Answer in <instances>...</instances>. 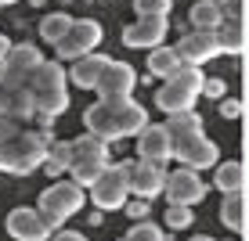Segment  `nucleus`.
Returning a JSON list of instances; mask_svg holds the SVG:
<instances>
[{"label": "nucleus", "instance_id": "nucleus-9", "mask_svg": "<svg viewBox=\"0 0 249 241\" xmlns=\"http://www.w3.org/2000/svg\"><path fill=\"white\" fill-rule=\"evenodd\" d=\"M174 47H177V54H181L184 65H206L224 50L220 32H213V29H192L181 44H174Z\"/></svg>", "mask_w": 249, "mask_h": 241}, {"label": "nucleus", "instance_id": "nucleus-6", "mask_svg": "<svg viewBox=\"0 0 249 241\" xmlns=\"http://www.w3.org/2000/svg\"><path fill=\"white\" fill-rule=\"evenodd\" d=\"M130 194V162H119V166L108 162L105 173L90 184V202L98 209H123Z\"/></svg>", "mask_w": 249, "mask_h": 241}, {"label": "nucleus", "instance_id": "nucleus-2", "mask_svg": "<svg viewBox=\"0 0 249 241\" xmlns=\"http://www.w3.org/2000/svg\"><path fill=\"white\" fill-rule=\"evenodd\" d=\"M69 72L58 62H44L33 72V80H29V94H33V101H36V115L44 119V123H51L54 115H62V112L69 108Z\"/></svg>", "mask_w": 249, "mask_h": 241}, {"label": "nucleus", "instance_id": "nucleus-33", "mask_svg": "<svg viewBox=\"0 0 249 241\" xmlns=\"http://www.w3.org/2000/svg\"><path fill=\"white\" fill-rule=\"evenodd\" d=\"M126 216H148V198H141V202H130V205H126Z\"/></svg>", "mask_w": 249, "mask_h": 241}, {"label": "nucleus", "instance_id": "nucleus-26", "mask_svg": "<svg viewBox=\"0 0 249 241\" xmlns=\"http://www.w3.org/2000/svg\"><path fill=\"white\" fill-rule=\"evenodd\" d=\"M217 32H220V44H224L228 54H238V50H242L246 40H242V22L238 18H224V25H220Z\"/></svg>", "mask_w": 249, "mask_h": 241}, {"label": "nucleus", "instance_id": "nucleus-4", "mask_svg": "<svg viewBox=\"0 0 249 241\" xmlns=\"http://www.w3.org/2000/svg\"><path fill=\"white\" fill-rule=\"evenodd\" d=\"M47 137L44 133H33V130H22L18 137L0 144V169L4 173H15V177H29L33 169L44 166L47 159Z\"/></svg>", "mask_w": 249, "mask_h": 241}, {"label": "nucleus", "instance_id": "nucleus-40", "mask_svg": "<svg viewBox=\"0 0 249 241\" xmlns=\"http://www.w3.org/2000/svg\"><path fill=\"white\" fill-rule=\"evenodd\" d=\"M119 241H130V238H119Z\"/></svg>", "mask_w": 249, "mask_h": 241}, {"label": "nucleus", "instance_id": "nucleus-3", "mask_svg": "<svg viewBox=\"0 0 249 241\" xmlns=\"http://www.w3.org/2000/svg\"><path fill=\"white\" fill-rule=\"evenodd\" d=\"M202 90H206L202 65H181L170 80H162V87L156 94V105L166 112V115H174V112H188V108H195V101L202 97Z\"/></svg>", "mask_w": 249, "mask_h": 241}, {"label": "nucleus", "instance_id": "nucleus-18", "mask_svg": "<svg viewBox=\"0 0 249 241\" xmlns=\"http://www.w3.org/2000/svg\"><path fill=\"white\" fill-rule=\"evenodd\" d=\"M188 22H192V29H213L217 32L224 25V7H220V0H195L192 11H188Z\"/></svg>", "mask_w": 249, "mask_h": 241}, {"label": "nucleus", "instance_id": "nucleus-11", "mask_svg": "<svg viewBox=\"0 0 249 241\" xmlns=\"http://www.w3.org/2000/svg\"><path fill=\"white\" fill-rule=\"evenodd\" d=\"M174 159L192 169H210V166H217L220 148L206 133H199V137H188V141H174Z\"/></svg>", "mask_w": 249, "mask_h": 241}, {"label": "nucleus", "instance_id": "nucleus-34", "mask_svg": "<svg viewBox=\"0 0 249 241\" xmlns=\"http://www.w3.org/2000/svg\"><path fill=\"white\" fill-rule=\"evenodd\" d=\"M202 94H210V97H224V80H206Z\"/></svg>", "mask_w": 249, "mask_h": 241}, {"label": "nucleus", "instance_id": "nucleus-28", "mask_svg": "<svg viewBox=\"0 0 249 241\" xmlns=\"http://www.w3.org/2000/svg\"><path fill=\"white\" fill-rule=\"evenodd\" d=\"M162 220H166V227H174V230H184V227H192V205H181V202H170V209L162 212Z\"/></svg>", "mask_w": 249, "mask_h": 241}, {"label": "nucleus", "instance_id": "nucleus-1", "mask_svg": "<svg viewBox=\"0 0 249 241\" xmlns=\"http://www.w3.org/2000/svg\"><path fill=\"white\" fill-rule=\"evenodd\" d=\"M83 126L112 144V141H123V137H137L141 133L144 126H148V112L137 105V101H130V97L94 101V105L83 112Z\"/></svg>", "mask_w": 249, "mask_h": 241}, {"label": "nucleus", "instance_id": "nucleus-36", "mask_svg": "<svg viewBox=\"0 0 249 241\" xmlns=\"http://www.w3.org/2000/svg\"><path fill=\"white\" fill-rule=\"evenodd\" d=\"M54 241H90L87 234H76V230H54Z\"/></svg>", "mask_w": 249, "mask_h": 241}, {"label": "nucleus", "instance_id": "nucleus-31", "mask_svg": "<svg viewBox=\"0 0 249 241\" xmlns=\"http://www.w3.org/2000/svg\"><path fill=\"white\" fill-rule=\"evenodd\" d=\"M18 133H22V123H18V119L0 115V144H4V141H11V137H18Z\"/></svg>", "mask_w": 249, "mask_h": 241}, {"label": "nucleus", "instance_id": "nucleus-23", "mask_svg": "<svg viewBox=\"0 0 249 241\" xmlns=\"http://www.w3.org/2000/svg\"><path fill=\"white\" fill-rule=\"evenodd\" d=\"M105 166H108V159H76L72 166H69V173H72V180L80 187H90L94 180L105 173Z\"/></svg>", "mask_w": 249, "mask_h": 241}, {"label": "nucleus", "instance_id": "nucleus-29", "mask_svg": "<svg viewBox=\"0 0 249 241\" xmlns=\"http://www.w3.org/2000/svg\"><path fill=\"white\" fill-rule=\"evenodd\" d=\"M174 0H134L137 18H159V15H170Z\"/></svg>", "mask_w": 249, "mask_h": 241}, {"label": "nucleus", "instance_id": "nucleus-27", "mask_svg": "<svg viewBox=\"0 0 249 241\" xmlns=\"http://www.w3.org/2000/svg\"><path fill=\"white\" fill-rule=\"evenodd\" d=\"M220 220H224L231 230L242 227V198H238V191H228L224 205H220Z\"/></svg>", "mask_w": 249, "mask_h": 241}, {"label": "nucleus", "instance_id": "nucleus-12", "mask_svg": "<svg viewBox=\"0 0 249 241\" xmlns=\"http://www.w3.org/2000/svg\"><path fill=\"white\" fill-rule=\"evenodd\" d=\"M166 166L162 162H148V159H137L130 162V191L137 198H156L166 191Z\"/></svg>", "mask_w": 249, "mask_h": 241}, {"label": "nucleus", "instance_id": "nucleus-30", "mask_svg": "<svg viewBox=\"0 0 249 241\" xmlns=\"http://www.w3.org/2000/svg\"><path fill=\"white\" fill-rule=\"evenodd\" d=\"M126 238H130V241H166V238H162V230H159L152 220H137Z\"/></svg>", "mask_w": 249, "mask_h": 241}, {"label": "nucleus", "instance_id": "nucleus-7", "mask_svg": "<svg viewBox=\"0 0 249 241\" xmlns=\"http://www.w3.org/2000/svg\"><path fill=\"white\" fill-rule=\"evenodd\" d=\"M40 65H44V54L33 44H11V50L0 58V80L11 83V87H29L33 72Z\"/></svg>", "mask_w": 249, "mask_h": 241}, {"label": "nucleus", "instance_id": "nucleus-16", "mask_svg": "<svg viewBox=\"0 0 249 241\" xmlns=\"http://www.w3.org/2000/svg\"><path fill=\"white\" fill-rule=\"evenodd\" d=\"M166 29H170L166 15H159V18H137L134 25H126V29H123V44L126 47L152 50V47H159L162 40H166Z\"/></svg>", "mask_w": 249, "mask_h": 241}, {"label": "nucleus", "instance_id": "nucleus-37", "mask_svg": "<svg viewBox=\"0 0 249 241\" xmlns=\"http://www.w3.org/2000/svg\"><path fill=\"white\" fill-rule=\"evenodd\" d=\"M7 50H11V40H7V36H4V32H0V58H4V54H7Z\"/></svg>", "mask_w": 249, "mask_h": 241}, {"label": "nucleus", "instance_id": "nucleus-21", "mask_svg": "<svg viewBox=\"0 0 249 241\" xmlns=\"http://www.w3.org/2000/svg\"><path fill=\"white\" fill-rule=\"evenodd\" d=\"M69 144H72V162L76 159H108V141L90 133V130L83 137H76V141H69Z\"/></svg>", "mask_w": 249, "mask_h": 241}, {"label": "nucleus", "instance_id": "nucleus-17", "mask_svg": "<svg viewBox=\"0 0 249 241\" xmlns=\"http://www.w3.org/2000/svg\"><path fill=\"white\" fill-rule=\"evenodd\" d=\"M108 62H112V58H108V54H98V50L76 58L72 68H69V83H72V87H80V90H94V87H98V80H101V72L108 68Z\"/></svg>", "mask_w": 249, "mask_h": 241}, {"label": "nucleus", "instance_id": "nucleus-35", "mask_svg": "<svg viewBox=\"0 0 249 241\" xmlns=\"http://www.w3.org/2000/svg\"><path fill=\"white\" fill-rule=\"evenodd\" d=\"M220 7H224V18H238V7H242V0H220Z\"/></svg>", "mask_w": 249, "mask_h": 241}, {"label": "nucleus", "instance_id": "nucleus-10", "mask_svg": "<svg viewBox=\"0 0 249 241\" xmlns=\"http://www.w3.org/2000/svg\"><path fill=\"white\" fill-rule=\"evenodd\" d=\"M7 234L15 241H47L54 234V227L44 220V212L40 209H11L7 212Z\"/></svg>", "mask_w": 249, "mask_h": 241}, {"label": "nucleus", "instance_id": "nucleus-13", "mask_svg": "<svg viewBox=\"0 0 249 241\" xmlns=\"http://www.w3.org/2000/svg\"><path fill=\"white\" fill-rule=\"evenodd\" d=\"M206 191L210 187L199 180V169H192V166H181V169H174V173L166 177V198L170 202H181V205H199Z\"/></svg>", "mask_w": 249, "mask_h": 241}, {"label": "nucleus", "instance_id": "nucleus-14", "mask_svg": "<svg viewBox=\"0 0 249 241\" xmlns=\"http://www.w3.org/2000/svg\"><path fill=\"white\" fill-rule=\"evenodd\" d=\"M137 87V76H134V68L126 65V62H108V68L101 72V80H98V101H119V97H130Z\"/></svg>", "mask_w": 249, "mask_h": 241}, {"label": "nucleus", "instance_id": "nucleus-38", "mask_svg": "<svg viewBox=\"0 0 249 241\" xmlns=\"http://www.w3.org/2000/svg\"><path fill=\"white\" fill-rule=\"evenodd\" d=\"M192 241H213V238H206V234H195V238H192Z\"/></svg>", "mask_w": 249, "mask_h": 241}, {"label": "nucleus", "instance_id": "nucleus-22", "mask_svg": "<svg viewBox=\"0 0 249 241\" xmlns=\"http://www.w3.org/2000/svg\"><path fill=\"white\" fill-rule=\"evenodd\" d=\"M72 15H65V11H51V15H44V22H40V36L47 40V44H58V40L65 36L69 29H72Z\"/></svg>", "mask_w": 249, "mask_h": 241}, {"label": "nucleus", "instance_id": "nucleus-8", "mask_svg": "<svg viewBox=\"0 0 249 241\" xmlns=\"http://www.w3.org/2000/svg\"><path fill=\"white\" fill-rule=\"evenodd\" d=\"M98 44H101V25L94 18H76L72 29L54 44V50H58V58H65V62H76V58L90 54Z\"/></svg>", "mask_w": 249, "mask_h": 241}, {"label": "nucleus", "instance_id": "nucleus-19", "mask_svg": "<svg viewBox=\"0 0 249 241\" xmlns=\"http://www.w3.org/2000/svg\"><path fill=\"white\" fill-rule=\"evenodd\" d=\"M184 62H181V54H177V47H152L148 50V72L152 76H159V80H170V76L177 72Z\"/></svg>", "mask_w": 249, "mask_h": 241}, {"label": "nucleus", "instance_id": "nucleus-39", "mask_svg": "<svg viewBox=\"0 0 249 241\" xmlns=\"http://www.w3.org/2000/svg\"><path fill=\"white\" fill-rule=\"evenodd\" d=\"M7 4H15V0H0V7H7Z\"/></svg>", "mask_w": 249, "mask_h": 241}, {"label": "nucleus", "instance_id": "nucleus-25", "mask_svg": "<svg viewBox=\"0 0 249 241\" xmlns=\"http://www.w3.org/2000/svg\"><path fill=\"white\" fill-rule=\"evenodd\" d=\"M213 187H220V191H238L242 187V166L238 162H220L217 169H213Z\"/></svg>", "mask_w": 249, "mask_h": 241}, {"label": "nucleus", "instance_id": "nucleus-5", "mask_svg": "<svg viewBox=\"0 0 249 241\" xmlns=\"http://www.w3.org/2000/svg\"><path fill=\"white\" fill-rule=\"evenodd\" d=\"M40 212H44V220L51 227H62L69 216H76V212L83 209V187L76 184V180H58V184H51L44 194H40Z\"/></svg>", "mask_w": 249, "mask_h": 241}, {"label": "nucleus", "instance_id": "nucleus-15", "mask_svg": "<svg viewBox=\"0 0 249 241\" xmlns=\"http://www.w3.org/2000/svg\"><path fill=\"white\" fill-rule=\"evenodd\" d=\"M137 159L162 162V166L174 159V137H170L166 123H148L141 133H137Z\"/></svg>", "mask_w": 249, "mask_h": 241}, {"label": "nucleus", "instance_id": "nucleus-24", "mask_svg": "<svg viewBox=\"0 0 249 241\" xmlns=\"http://www.w3.org/2000/svg\"><path fill=\"white\" fill-rule=\"evenodd\" d=\"M44 166H47V173H51V177L65 173V169L72 166V144H69V141H54V144L47 148V159H44Z\"/></svg>", "mask_w": 249, "mask_h": 241}, {"label": "nucleus", "instance_id": "nucleus-20", "mask_svg": "<svg viewBox=\"0 0 249 241\" xmlns=\"http://www.w3.org/2000/svg\"><path fill=\"white\" fill-rule=\"evenodd\" d=\"M166 130L174 141H188V137H199L202 133V115L195 108H188V112H174V115L166 119Z\"/></svg>", "mask_w": 249, "mask_h": 241}, {"label": "nucleus", "instance_id": "nucleus-32", "mask_svg": "<svg viewBox=\"0 0 249 241\" xmlns=\"http://www.w3.org/2000/svg\"><path fill=\"white\" fill-rule=\"evenodd\" d=\"M22 87H11V83H4L0 80V115H7L11 112V101H15V94H18Z\"/></svg>", "mask_w": 249, "mask_h": 241}]
</instances>
